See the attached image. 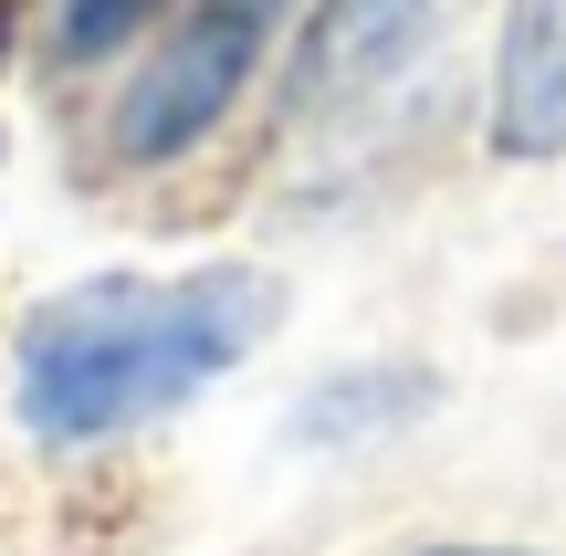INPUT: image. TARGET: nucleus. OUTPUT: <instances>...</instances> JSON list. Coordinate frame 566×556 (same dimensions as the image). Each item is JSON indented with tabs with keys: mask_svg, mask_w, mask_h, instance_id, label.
<instances>
[{
	"mask_svg": "<svg viewBox=\"0 0 566 556\" xmlns=\"http://www.w3.org/2000/svg\"><path fill=\"white\" fill-rule=\"evenodd\" d=\"M409 32H420V0H325L315 42H304V95H357V84H378L388 63L409 53Z\"/></svg>",
	"mask_w": 566,
	"mask_h": 556,
	"instance_id": "nucleus-4",
	"label": "nucleus"
},
{
	"mask_svg": "<svg viewBox=\"0 0 566 556\" xmlns=\"http://www.w3.org/2000/svg\"><path fill=\"white\" fill-rule=\"evenodd\" d=\"M158 0H53V63H105L116 42L147 32Z\"/></svg>",
	"mask_w": 566,
	"mask_h": 556,
	"instance_id": "nucleus-6",
	"label": "nucleus"
},
{
	"mask_svg": "<svg viewBox=\"0 0 566 556\" xmlns=\"http://www.w3.org/2000/svg\"><path fill=\"white\" fill-rule=\"evenodd\" d=\"M283 294L273 273H179V284H74L21 326V431L74 452V441H116L137 420H168L200 399L221 368H242L273 336Z\"/></svg>",
	"mask_w": 566,
	"mask_h": 556,
	"instance_id": "nucleus-1",
	"label": "nucleus"
},
{
	"mask_svg": "<svg viewBox=\"0 0 566 556\" xmlns=\"http://www.w3.org/2000/svg\"><path fill=\"white\" fill-rule=\"evenodd\" d=\"M409 410H430V378H346V389H325V399H304V431L315 441H357V431H388V420H409Z\"/></svg>",
	"mask_w": 566,
	"mask_h": 556,
	"instance_id": "nucleus-5",
	"label": "nucleus"
},
{
	"mask_svg": "<svg viewBox=\"0 0 566 556\" xmlns=\"http://www.w3.org/2000/svg\"><path fill=\"white\" fill-rule=\"evenodd\" d=\"M441 556H483V546H441Z\"/></svg>",
	"mask_w": 566,
	"mask_h": 556,
	"instance_id": "nucleus-7",
	"label": "nucleus"
},
{
	"mask_svg": "<svg viewBox=\"0 0 566 556\" xmlns=\"http://www.w3.org/2000/svg\"><path fill=\"white\" fill-rule=\"evenodd\" d=\"M283 0H189L179 21H168L158 42H147V63L116 84V116H105V147H116L126 168H168L189 158V147L210 137V126L231 116V95L252 84V63H263Z\"/></svg>",
	"mask_w": 566,
	"mask_h": 556,
	"instance_id": "nucleus-2",
	"label": "nucleus"
},
{
	"mask_svg": "<svg viewBox=\"0 0 566 556\" xmlns=\"http://www.w3.org/2000/svg\"><path fill=\"white\" fill-rule=\"evenodd\" d=\"M493 147L504 158L566 147V0H514L504 63H493Z\"/></svg>",
	"mask_w": 566,
	"mask_h": 556,
	"instance_id": "nucleus-3",
	"label": "nucleus"
}]
</instances>
